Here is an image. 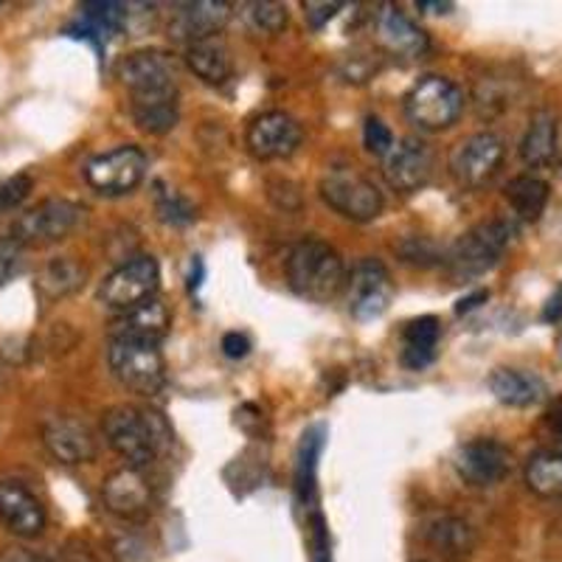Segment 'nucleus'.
<instances>
[{
    "label": "nucleus",
    "mask_w": 562,
    "mask_h": 562,
    "mask_svg": "<svg viewBox=\"0 0 562 562\" xmlns=\"http://www.w3.org/2000/svg\"><path fill=\"white\" fill-rule=\"evenodd\" d=\"M104 441L127 461V467L144 470L172 448V428L164 414L138 405H115L102 416Z\"/></svg>",
    "instance_id": "obj_1"
},
{
    "label": "nucleus",
    "mask_w": 562,
    "mask_h": 562,
    "mask_svg": "<svg viewBox=\"0 0 562 562\" xmlns=\"http://www.w3.org/2000/svg\"><path fill=\"white\" fill-rule=\"evenodd\" d=\"M284 273L288 284L299 299L326 301L338 299L346 288V265L338 250L324 239H301L290 248L284 259Z\"/></svg>",
    "instance_id": "obj_2"
},
{
    "label": "nucleus",
    "mask_w": 562,
    "mask_h": 562,
    "mask_svg": "<svg viewBox=\"0 0 562 562\" xmlns=\"http://www.w3.org/2000/svg\"><path fill=\"white\" fill-rule=\"evenodd\" d=\"M515 239V225L506 220H486V223L473 225V228L461 234L448 250H445V268L456 279L467 281L475 276H484L504 259Z\"/></svg>",
    "instance_id": "obj_3"
},
{
    "label": "nucleus",
    "mask_w": 562,
    "mask_h": 562,
    "mask_svg": "<svg viewBox=\"0 0 562 562\" xmlns=\"http://www.w3.org/2000/svg\"><path fill=\"white\" fill-rule=\"evenodd\" d=\"M318 194L335 214L351 223H371L380 217L385 200L378 183L351 167L326 169L318 180Z\"/></svg>",
    "instance_id": "obj_4"
},
{
    "label": "nucleus",
    "mask_w": 562,
    "mask_h": 562,
    "mask_svg": "<svg viewBox=\"0 0 562 562\" xmlns=\"http://www.w3.org/2000/svg\"><path fill=\"white\" fill-rule=\"evenodd\" d=\"M403 108L411 124H416L419 130H428V133H439V130L453 127L461 119L464 93H461L453 79L428 74L405 93Z\"/></svg>",
    "instance_id": "obj_5"
},
{
    "label": "nucleus",
    "mask_w": 562,
    "mask_h": 562,
    "mask_svg": "<svg viewBox=\"0 0 562 562\" xmlns=\"http://www.w3.org/2000/svg\"><path fill=\"white\" fill-rule=\"evenodd\" d=\"M115 77L130 90L133 102L178 99V63L160 48H140L127 54L115 68Z\"/></svg>",
    "instance_id": "obj_6"
},
{
    "label": "nucleus",
    "mask_w": 562,
    "mask_h": 562,
    "mask_svg": "<svg viewBox=\"0 0 562 562\" xmlns=\"http://www.w3.org/2000/svg\"><path fill=\"white\" fill-rule=\"evenodd\" d=\"M160 284V268L153 256L138 254L130 256L127 262H122L113 273L104 276L99 284L97 299L102 307L113 310V313L124 315L130 310H138L140 304L155 299Z\"/></svg>",
    "instance_id": "obj_7"
},
{
    "label": "nucleus",
    "mask_w": 562,
    "mask_h": 562,
    "mask_svg": "<svg viewBox=\"0 0 562 562\" xmlns=\"http://www.w3.org/2000/svg\"><path fill=\"white\" fill-rule=\"evenodd\" d=\"M108 363L113 378L127 391L155 396L167 385V363L155 344L144 340H110Z\"/></svg>",
    "instance_id": "obj_8"
},
{
    "label": "nucleus",
    "mask_w": 562,
    "mask_h": 562,
    "mask_svg": "<svg viewBox=\"0 0 562 562\" xmlns=\"http://www.w3.org/2000/svg\"><path fill=\"white\" fill-rule=\"evenodd\" d=\"M85 220V209L74 200L48 198L43 203L32 205L23 211L12 223V234L9 237L18 239L23 248H45V245L63 243L79 228Z\"/></svg>",
    "instance_id": "obj_9"
},
{
    "label": "nucleus",
    "mask_w": 562,
    "mask_h": 562,
    "mask_svg": "<svg viewBox=\"0 0 562 562\" xmlns=\"http://www.w3.org/2000/svg\"><path fill=\"white\" fill-rule=\"evenodd\" d=\"M144 178H147V155L133 144L110 149L85 167L88 186L104 198H124V194L135 192Z\"/></svg>",
    "instance_id": "obj_10"
},
{
    "label": "nucleus",
    "mask_w": 562,
    "mask_h": 562,
    "mask_svg": "<svg viewBox=\"0 0 562 562\" xmlns=\"http://www.w3.org/2000/svg\"><path fill=\"white\" fill-rule=\"evenodd\" d=\"M506 158V144L495 133H475L456 144L450 153V175L464 189H484L501 172Z\"/></svg>",
    "instance_id": "obj_11"
},
{
    "label": "nucleus",
    "mask_w": 562,
    "mask_h": 562,
    "mask_svg": "<svg viewBox=\"0 0 562 562\" xmlns=\"http://www.w3.org/2000/svg\"><path fill=\"white\" fill-rule=\"evenodd\" d=\"M512 461H515L512 459V450L506 448L504 441L481 436V439L467 441V445L456 450L453 467L467 486L490 490V486H498L501 481L509 479Z\"/></svg>",
    "instance_id": "obj_12"
},
{
    "label": "nucleus",
    "mask_w": 562,
    "mask_h": 562,
    "mask_svg": "<svg viewBox=\"0 0 562 562\" xmlns=\"http://www.w3.org/2000/svg\"><path fill=\"white\" fill-rule=\"evenodd\" d=\"M346 299L349 313L358 321H374L391 307L394 281L380 259H363L346 276Z\"/></svg>",
    "instance_id": "obj_13"
},
{
    "label": "nucleus",
    "mask_w": 562,
    "mask_h": 562,
    "mask_svg": "<svg viewBox=\"0 0 562 562\" xmlns=\"http://www.w3.org/2000/svg\"><path fill=\"white\" fill-rule=\"evenodd\" d=\"M304 130L284 110H268L256 115L245 130V147L256 160H284L301 147Z\"/></svg>",
    "instance_id": "obj_14"
},
{
    "label": "nucleus",
    "mask_w": 562,
    "mask_h": 562,
    "mask_svg": "<svg viewBox=\"0 0 562 562\" xmlns=\"http://www.w3.org/2000/svg\"><path fill=\"white\" fill-rule=\"evenodd\" d=\"M45 450L59 461V464L77 467L90 464L99 456V439L88 422L77 416H52L43 425Z\"/></svg>",
    "instance_id": "obj_15"
},
{
    "label": "nucleus",
    "mask_w": 562,
    "mask_h": 562,
    "mask_svg": "<svg viewBox=\"0 0 562 562\" xmlns=\"http://www.w3.org/2000/svg\"><path fill=\"white\" fill-rule=\"evenodd\" d=\"M104 509L122 520H144L153 512V486L135 467H122L104 479L102 484Z\"/></svg>",
    "instance_id": "obj_16"
},
{
    "label": "nucleus",
    "mask_w": 562,
    "mask_h": 562,
    "mask_svg": "<svg viewBox=\"0 0 562 562\" xmlns=\"http://www.w3.org/2000/svg\"><path fill=\"white\" fill-rule=\"evenodd\" d=\"M383 172L394 192L414 194L425 189L434 175V153L425 140L403 138L385 158Z\"/></svg>",
    "instance_id": "obj_17"
},
{
    "label": "nucleus",
    "mask_w": 562,
    "mask_h": 562,
    "mask_svg": "<svg viewBox=\"0 0 562 562\" xmlns=\"http://www.w3.org/2000/svg\"><path fill=\"white\" fill-rule=\"evenodd\" d=\"M0 524L9 535L23 537V540H34L45 531V506L40 498L20 481H0Z\"/></svg>",
    "instance_id": "obj_18"
},
{
    "label": "nucleus",
    "mask_w": 562,
    "mask_h": 562,
    "mask_svg": "<svg viewBox=\"0 0 562 562\" xmlns=\"http://www.w3.org/2000/svg\"><path fill=\"white\" fill-rule=\"evenodd\" d=\"M231 20V3L223 0H198V3H180L169 20V37L178 43H200V40L220 37Z\"/></svg>",
    "instance_id": "obj_19"
},
{
    "label": "nucleus",
    "mask_w": 562,
    "mask_h": 562,
    "mask_svg": "<svg viewBox=\"0 0 562 562\" xmlns=\"http://www.w3.org/2000/svg\"><path fill=\"white\" fill-rule=\"evenodd\" d=\"M169 326H172V313L167 304L158 299L140 304L138 310L119 315L110 326V340H144V344H155L167 338Z\"/></svg>",
    "instance_id": "obj_20"
},
{
    "label": "nucleus",
    "mask_w": 562,
    "mask_h": 562,
    "mask_svg": "<svg viewBox=\"0 0 562 562\" xmlns=\"http://www.w3.org/2000/svg\"><path fill=\"white\" fill-rule=\"evenodd\" d=\"M378 34L380 43H383L391 54H396V57L419 59L425 57L430 48L428 34L422 32L408 14H403L394 7H385L383 12L378 14Z\"/></svg>",
    "instance_id": "obj_21"
},
{
    "label": "nucleus",
    "mask_w": 562,
    "mask_h": 562,
    "mask_svg": "<svg viewBox=\"0 0 562 562\" xmlns=\"http://www.w3.org/2000/svg\"><path fill=\"white\" fill-rule=\"evenodd\" d=\"M425 537H428L430 549L448 562H470L479 549V535H475L473 526L464 518H456V515L436 518L425 531Z\"/></svg>",
    "instance_id": "obj_22"
},
{
    "label": "nucleus",
    "mask_w": 562,
    "mask_h": 562,
    "mask_svg": "<svg viewBox=\"0 0 562 562\" xmlns=\"http://www.w3.org/2000/svg\"><path fill=\"white\" fill-rule=\"evenodd\" d=\"M183 59L186 68L192 70L200 82L214 85V88H220V85L234 77V57H231V48L223 37H209L186 45Z\"/></svg>",
    "instance_id": "obj_23"
},
{
    "label": "nucleus",
    "mask_w": 562,
    "mask_h": 562,
    "mask_svg": "<svg viewBox=\"0 0 562 562\" xmlns=\"http://www.w3.org/2000/svg\"><path fill=\"white\" fill-rule=\"evenodd\" d=\"M486 385H490L492 396L509 408H531L540 400H546V391H549L537 374L524 369H509V366L492 371Z\"/></svg>",
    "instance_id": "obj_24"
},
{
    "label": "nucleus",
    "mask_w": 562,
    "mask_h": 562,
    "mask_svg": "<svg viewBox=\"0 0 562 562\" xmlns=\"http://www.w3.org/2000/svg\"><path fill=\"white\" fill-rule=\"evenodd\" d=\"M441 338V324L434 315H422L405 324L403 329V366L419 371L436 360V346Z\"/></svg>",
    "instance_id": "obj_25"
},
{
    "label": "nucleus",
    "mask_w": 562,
    "mask_h": 562,
    "mask_svg": "<svg viewBox=\"0 0 562 562\" xmlns=\"http://www.w3.org/2000/svg\"><path fill=\"white\" fill-rule=\"evenodd\" d=\"M557 140H560V130H557V119L549 110L531 115L529 127H526L524 140H520V158L526 167H546L557 155Z\"/></svg>",
    "instance_id": "obj_26"
},
{
    "label": "nucleus",
    "mask_w": 562,
    "mask_h": 562,
    "mask_svg": "<svg viewBox=\"0 0 562 562\" xmlns=\"http://www.w3.org/2000/svg\"><path fill=\"white\" fill-rule=\"evenodd\" d=\"M504 198L509 209L515 211V217L535 223V220H540L546 205H549L551 186L543 178H535V175H518V178H512L506 183Z\"/></svg>",
    "instance_id": "obj_27"
},
{
    "label": "nucleus",
    "mask_w": 562,
    "mask_h": 562,
    "mask_svg": "<svg viewBox=\"0 0 562 562\" xmlns=\"http://www.w3.org/2000/svg\"><path fill=\"white\" fill-rule=\"evenodd\" d=\"M88 279V270L82 262L70 259V256H57L45 265L37 276V293L48 301L65 299V295L77 293Z\"/></svg>",
    "instance_id": "obj_28"
},
{
    "label": "nucleus",
    "mask_w": 562,
    "mask_h": 562,
    "mask_svg": "<svg viewBox=\"0 0 562 562\" xmlns=\"http://www.w3.org/2000/svg\"><path fill=\"white\" fill-rule=\"evenodd\" d=\"M524 481L537 498H562V453L557 450H537L524 467Z\"/></svg>",
    "instance_id": "obj_29"
},
{
    "label": "nucleus",
    "mask_w": 562,
    "mask_h": 562,
    "mask_svg": "<svg viewBox=\"0 0 562 562\" xmlns=\"http://www.w3.org/2000/svg\"><path fill=\"white\" fill-rule=\"evenodd\" d=\"M321 448H324V428H310L301 439L299 461H295V492H299L301 504H310V498H313Z\"/></svg>",
    "instance_id": "obj_30"
},
{
    "label": "nucleus",
    "mask_w": 562,
    "mask_h": 562,
    "mask_svg": "<svg viewBox=\"0 0 562 562\" xmlns=\"http://www.w3.org/2000/svg\"><path fill=\"white\" fill-rule=\"evenodd\" d=\"M133 122L149 135H167L178 127V99H153V102H133Z\"/></svg>",
    "instance_id": "obj_31"
},
{
    "label": "nucleus",
    "mask_w": 562,
    "mask_h": 562,
    "mask_svg": "<svg viewBox=\"0 0 562 562\" xmlns=\"http://www.w3.org/2000/svg\"><path fill=\"white\" fill-rule=\"evenodd\" d=\"M248 20L256 32L262 34H279L288 26V7L281 3H270V0H256V3H248Z\"/></svg>",
    "instance_id": "obj_32"
},
{
    "label": "nucleus",
    "mask_w": 562,
    "mask_h": 562,
    "mask_svg": "<svg viewBox=\"0 0 562 562\" xmlns=\"http://www.w3.org/2000/svg\"><path fill=\"white\" fill-rule=\"evenodd\" d=\"M155 203H158V217L169 225H186L192 223L198 214H194V205L189 200L180 198L178 192H167L164 186H155Z\"/></svg>",
    "instance_id": "obj_33"
},
{
    "label": "nucleus",
    "mask_w": 562,
    "mask_h": 562,
    "mask_svg": "<svg viewBox=\"0 0 562 562\" xmlns=\"http://www.w3.org/2000/svg\"><path fill=\"white\" fill-rule=\"evenodd\" d=\"M396 250H400V256H403V262L419 265V268H430V265L445 262V250H439L430 239L425 237H408L405 243H400V248Z\"/></svg>",
    "instance_id": "obj_34"
},
{
    "label": "nucleus",
    "mask_w": 562,
    "mask_h": 562,
    "mask_svg": "<svg viewBox=\"0 0 562 562\" xmlns=\"http://www.w3.org/2000/svg\"><path fill=\"white\" fill-rule=\"evenodd\" d=\"M394 133H391L389 124L378 115H369L366 119V127H363V147L369 149L374 158H389V153L394 149Z\"/></svg>",
    "instance_id": "obj_35"
},
{
    "label": "nucleus",
    "mask_w": 562,
    "mask_h": 562,
    "mask_svg": "<svg viewBox=\"0 0 562 562\" xmlns=\"http://www.w3.org/2000/svg\"><path fill=\"white\" fill-rule=\"evenodd\" d=\"M23 262H26V248L18 239L0 237V288L23 270Z\"/></svg>",
    "instance_id": "obj_36"
},
{
    "label": "nucleus",
    "mask_w": 562,
    "mask_h": 562,
    "mask_svg": "<svg viewBox=\"0 0 562 562\" xmlns=\"http://www.w3.org/2000/svg\"><path fill=\"white\" fill-rule=\"evenodd\" d=\"M32 186L34 183L29 175H14V178L0 180V214L23 205V200H26L29 192H32Z\"/></svg>",
    "instance_id": "obj_37"
},
{
    "label": "nucleus",
    "mask_w": 562,
    "mask_h": 562,
    "mask_svg": "<svg viewBox=\"0 0 562 562\" xmlns=\"http://www.w3.org/2000/svg\"><path fill=\"white\" fill-rule=\"evenodd\" d=\"M340 9H344V3H335V0L333 3H329V0H307V3H304V20H307L310 29L318 32V29H324Z\"/></svg>",
    "instance_id": "obj_38"
},
{
    "label": "nucleus",
    "mask_w": 562,
    "mask_h": 562,
    "mask_svg": "<svg viewBox=\"0 0 562 562\" xmlns=\"http://www.w3.org/2000/svg\"><path fill=\"white\" fill-rule=\"evenodd\" d=\"M310 549H313V562H333L329 535H326V524L321 518V512H315L313 520H310Z\"/></svg>",
    "instance_id": "obj_39"
},
{
    "label": "nucleus",
    "mask_w": 562,
    "mask_h": 562,
    "mask_svg": "<svg viewBox=\"0 0 562 562\" xmlns=\"http://www.w3.org/2000/svg\"><path fill=\"white\" fill-rule=\"evenodd\" d=\"M59 562H102L97 557V551L90 549L88 543H82V540H70V543H65V549L59 551Z\"/></svg>",
    "instance_id": "obj_40"
},
{
    "label": "nucleus",
    "mask_w": 562,
    "mask_h": 562,
    "mask_svg": "<svg viewBox=\"0 0 562 562\" xmlns=\"http://www.w3.org/2000/svg\"><path fill=\"white\" fill-rule=\"evenodd\" d=\"M248 351H250L248 335H243V333L223 335V355H225V358L243 360V358H248Z\"/></svg>",
    "instance_id": "obj_41"
},
{
    "label": "nucleus",
    "mask_w": 562,
    "mask_h": 562,
    "mask_svg": "<svg viewBox=\"0 0 562 562\" xmlns=\"http://www.w3.org/2000/svg\"><path fill=\"white\" fill-rule=\"evenodd\" d=\"M0 562H52L45 554L32 549H23V546H12V549L0 551Z\"/></svg>",
    "instance_id": "obj_42"
},
{
    "label": "nucleus",
    "mask_w": 562,
    "mask_h": 562,
    "mask_svg": "<svg viewBox=\"0 0 562 562\" xmlns=\"http://www.w3.org/2000/svg\"><path fill=\"white\" fill-rule=\"evenodd\" d=\"M543 321H549V324H557V321H562V288H557L554 295L546 301Z\"/></svg>",
    "instance_id": "obj_43"
},
{
    "label": "nucleus",
    "mask_w": 562,
    "mask_h": 562,
    "mask_svg": "<svg viewBox=\"0 0 562 562\" xmlns=\"http://www.w3.org/2000/svg\"><path fill=\"white\" fill-rule=\"evenodd\" d=\"M486 299H490V293H486V290H475L473 295H467V299H461L459 304H456V313H459V315L470 313V310L481 307V304H484Z\"/></svg>",
    "instance_id": "obj_44"
},
{
    "label": "nucleus",
    "mask_w": 562,
    "mask_h": 562,
    "mask_svg": "<svg viewBox=\"0 0 562 562\" xmlns=\"http://www.w3.org/2000/svg\"><path fill=\"white\" fill-rule=\"evenodd\" d=\"M416 9H428L430 14H448L453 9V3H439V0H422L416 3Z\"/></svg>",
    "instance_id": "obj_45"
},
{
    "label": "nucleus",
    "mask_w": 562,
    "mask_h": 562,
    "mask_svg": "<svg viewBox=\"0 0 562 562\" xmlns=\"http://www.w3.org/2000/svg\"><path fill=\"white\" fill-rule=\"evenodd\" d=\"M200 279H203V262H200V256L192 259V276H189V290H198L200 288Z\"/></svg>",
    "instance_id": "obj_46"
},
{
    "label": "nucleus",
    "mask_w": 562,
    "mask_h": 562,
    "mask_svg": "<svg viewBox=\"0 0 562 562\" xmlns=\"http://www.w3.org/2000/svg\"><path fill=\"white\" fill-rule=\"evenodd\" d=\"M549 422H551V428H554L557 434H562V405L554 411V414L549 416Z\"/></svg>",
    "instance_id": "obj_47"
},
{
    "label": "nucleus",
    "mask_w": 562,
    "mask_h": 562,
    "mask_svg": "<svg viewBox=\"0 0 562 562\" xmlns=\"http://www.w3.org/2000/svg\"><path fill=\"white\" fill-rule=\"evenodd\" d=\"M419 562H428V560H419Z\"/></svg>",
    "instance_id": "obj_48"
}]
</instances>
